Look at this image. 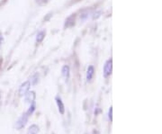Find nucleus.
<instances>
[{
	"label": "nucleus",
	"mask_w": 162,
	"mask_h": 134,
	"mask_svg": "<svg viewBox=\"0 0 162 134\" xmlns=\"http://www.w3.org/2000/svg\"><path fill=\"white\" fill-rule=\"evenodd\" d=\"M74 24H75V16H71L67 19L65 26H66V27H72Z\"/></svg>",
	"instance_id": "obj_9"
},
{
	"label": "nucleus",
	"mask_w": 162,
	"mask_h": 134,
	"mask_svg": "<svg viewBox=\"0 0 162 134\" xmlns=\"http://www.w3.org/2000/svg\"><path fill=\"white\" fill-rule=\"evenodd\" d=\"M28 118H29V116L26 114V112L25 113H23V115L20 117V118L18 119L17 121H16V130H18V131H20V130H22L23 129L25 125L27 124V122H28Z\"/></svg>",
	"instance_id": "obj_1"
},
{
	"label": "nucleus",
	"mask_w": 162,
	"mask_h": 134,
	"mask_svg": "<svg viewBox=\"0 0 162 134\" xmlns=\"http://www.w3.org/2000/svg\"><path fill=\"white\" fill-rule=\"evenodd\" d=\"M112 71H113V60L110 59L104 65V77L105 78H109L112 75Z\"/></svg>",
	"instance_id": "obj_2"
},
{
	"label": "nucleus",
	"mask_w": 162,
	"mask_h": 134,
	"mask_svg": "<svg viewBox=\"0 0 162 134\" xmlns=\"http://www.w3.org/2000/svg\"><path fill=\"white\" fill-rule=\"evenodd\" d=\"M35 109H36V103H35V102H32V103H30V107H29L28 111L26 112V114L28 116H31L32 114L34 112Z\"/></svg>",
	"instance_id": "obj_10"
},
{
	"label": "nucleus",
	"mask_w": 162,
	"mask_h": 134,
	"mask_svg": "<svg viewBox=\"0 0 162 134\" xmlns=\"http://www.w3.org/2000/svg\"><path fill=\"white\" fill-rule=\"evenodd\" d=\"M92 134H100V132H99V131H97V130H93Z\"/></svg>",
	"instance_id": "obj_15"
},
{
	"label": "nucleus",
	"mask_w": 162,
	"mask_h": 134,
	"mask_svg": "<svg viewBox=\"0 0 162 134\" xmlns=\"http://www.w3.org/2000/svg\"><path fill=\"white\" fill-rule=\"evenodd\" d=\"M30 87H31V82L30 81H25L23 82V84L20 86L19 87V90H18V94L19 96H24L26 95V93L30 90Z\"/></svg>",
	"instance_id": "obj_3"
},
{
	"label": "nucleus",
	"mask_w": 162,
	"mask_h": 134,
	"mask_svg": "<svg viewBox=\"0 0 162 134\" xmlns=\"http://www.w3.org/2000/svg\"><path fill=\"white\" fill-rule=\"evenodd\" d=\"M55 101H56V103H57V106H58V110H59V112L63 115L64 113H65V105H64V103L63 101L61 100V97H59V96H57L56 98H55Z\"/></svg>",
	"instance_id": "obj_4"
},
{
	"label": "nucleus",
	"mask_w": 162,
	"mask_h": 134,
	"mask_svg": "<svg viewBox=\"0 0 162 134\" xmlns=\"http://www.w3.org/2000/svg\"><path fill=\"white\" fill-rule=\"evenodd\" d=\"M94 76H95V69L92 65H90V66H88L87 70H86V81L91 82L94 79Z\"/></svg>",
	"instance_id": "obj_6"
},
{
	"label": "nucleus",
	"mask_w": 162,
	"mask_h": 134,
	"mask_svg": "<svg viewBox=\"0 0 162 134\" xmlns=\"http://www.w3.org/2000/svg\"><path fill=\"white\" fill-rule=\"evenodd\" d=\"M61 74L63 76V78L66 79V81H68V79H70V67L65 65L63 66L61 70Z\"/></svg>",
	"instance_id": "obj_7"
},
{
	"label": "nucleus",
	"mask_w": 162,
	"mask_h": 134,
	"mask_svg": "<svg viewBox=\"0 0 162 134\" xmlns=\"http://www.w3.org/2000/svg\"><path fill=\"white\" fill-rule=\"evenodd\" d=\"M39 80V75L38 74H35L32 78V85H36L38 83Z\"/></svg>",
	"instance_id": "obj_13"
},
{
	"label": "nucleus",
	"mask_w": 162,
	"mask_h": 134,
	"mask_svg": "<svg viewBox=\"0 0 162 134\" xmlns=\"http://www.w3.org/2000/svg\"><path fill=\"white\" fill-rule=\"evenodd\" d=\"M39 132H40V127L36 124H32L31 126L28 128L26 134H38Z\"/></svg>",
	"instance_id": "obj_8"
},
{
	"label": "nucleus",
	"mask_w": 162,
	"mask_h": 134,
	"mask_svg": "<svg viewBox=\"0 0 162 134\" xmlns=\"http://www.w3.org/2000/svg\"><path fill=\"white\" fill-rule=\"evenodd\" d=\"M100 112H101V109H100V108L96 107V110H95V115H98V114H99Z\"/></svg>",
	"instance_id": "obj_14"
},
{
	"label": "nucleus",
	"mask_w": 162,
	"mask_h": 134,
	"mask_svg": "<svg viewBox=\"0 0 162 134\" xmlns=\"http://www.w3.org/2000/svg\"><path fill=\"white\" fill-rule=\"evenodd\" d=\"M44 37H45V32L44 31H42V32H40L37 34V38H36V42L37 43H41L43 39H44Z\"/></svg>",
	"instance_id": "obj_11"
},
{
	"label": "nucleus",
	"mask_w": 162,
	"mask_h": 134,
	"mask_svg": "<svg viewBox=\"0 0 162 134\" xmlns=\"http://www.w3.org/2000/svg\"><path fill=\"white\" fill-rule=\"evenodd\" d=\"M2 42H3V35L0 33V45L2 44Z\"/></svg>",
	"instance_id": "obj_16"
},
{
	"label": "nucleus",
	"mask_w": 162,
	"mask_h": 134,
	"mask_svg": "<svg viewBox=\"0 0 162 134\" xmlns=\"http://www.w3.org/2000/svg\"><path fill=\"white\" fill-rule=\"evenodd\" d=\"M35 98H36V94L33 91H28L26 93V95H24L25 103H32V102H35Z\"/></svg>",
	"instance_id": "obj_5"
},
{
	"label": "nucleus",
	"mask_w": 162,
	"mask_h": 134,
	"mask_svg": "<svg viewBox=\"0 0 162 134\" xmlns=\"http://www.w3.org/2000/svg\"><path fill=\"white\" fill-rule=\"evenodd\" d=\"M85 134H86V133H85Z\"/></svg>",
	"instance_id": "obj_17"
},
{
	"label": "nucleus",
	"mask_w": 162,
	"mask_h": 134,
	"mask_svg": "<svg viewBox=\"0 0 162 134\" xmlns=\"http://www.w3.org/2000/svg\"><path fill=\"white\" fill-rule=\"evenodd\" d=\"M108 119L109 121L112 122H113V106H110L109 110H108Z\"/></svg>",
	"instance_id": "obj_12"
}]
</instances>
